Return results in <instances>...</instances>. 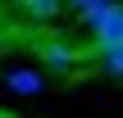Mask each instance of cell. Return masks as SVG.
<instances>
[{
    "label": "cell",
    "mask_w": 123,
    "mask_h": 118,
    "mask_svg": "<svg viewBox=\"0 0 123 118\" xmlns=\"http://www.w3.org/2000/svg\"><path fill=\"white\" fill-rule=\"evenodd\" d=\"M32 50H37V59H41V64H50V73H68V68H78V64L87 59V50H82V45H73V41H68V36H59V32H55L50 41H46V36H37V41H32Z\"/></svg>",
    "instance_id": "1"
},
{
    "label": "cell",
    "mask_w": 123,
    "mask_h": 118,
    "mask_svg": "<svg viewBox=\"0 0 123 118\" xmlns=\"http://www.w3.org/2000/svg\"><path fill=\"white\" fill-rule=\"evenodd\" d=\"M5 86H9L14 96H37L46 82H41V73H37V68H18V73H5Z\"/></svg>",
    "instance_id": "2"
},
{
    "label": "cell",
    "mask_w": 123,
    "mask_h": 118,
    "mask_svg": "<svg viewBox=\"0 0 123 118\" xmlns=\"http://www.w3.org/2000/svg\"><path fill=\"white\" fill-rule=\"evenodd\" d=\"M18 9H23L27 23H50V18L64 9V0H18Z\"/></svg>",
    "instance_id": "3"
},
{
    "label": "cell",
    "mask_w": 123,
    "mask_h": 118,
    "mask_svg": "<svg viewBox=\"0 0 123 118\" xmlns=\"http://www.w3.org/2000/svg\"><path fill=\"white\" fill-rule=\"evenodd\" d=\"M96 64H100V73H105V77H123V45L105 50V55H96Z\"/></svg>",
    "instance_id": "4"
},
{
    "label": "cell",
    "mask_w": 123,
    "mask_h": 118,
    "mask_svg": "<svg viewBox=\"0 0 123 118\" xmlns=\"http://www.w3.org/2000/svg\"><path fill=\"white\" fill-rule=\"evenodd\" d=\"M64 5H68V9H78V14H82V9H91V5H100V0H64Z\"/></svg>",
    "instance_id": "5"
},
{
    "label": "cell",
    "mask_w": 123,
    "mask_h": 118,
    "mask_svg": "<svg viewBox=\"0 0 123 118\" xmlns=\"http://www.w3.org/2000/svg\"><path fill=\"white\" fill-rule=\"evenodd\" d=\"M0 118H5V114H0Z\"/></svg>",
    "instance_id": "6"
}]
</instances>
